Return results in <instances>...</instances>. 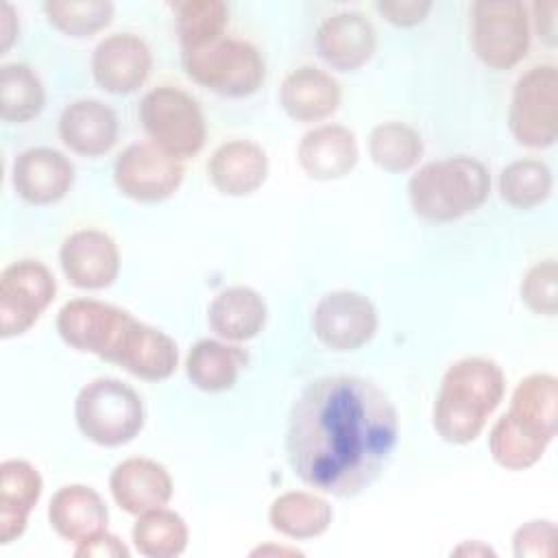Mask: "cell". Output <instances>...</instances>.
Here are the masks:
<instances>
[{"label":"cell","instance_id":"cell-1","mask_svg":"<svg viewBox=\"0 0 558 558\" xmlns=\"http://www.w3.org/2000/svg\"><path fill=\"white\" fill-rule=\"evenodd\" d=\"M397 438L399 416L379 386L331 375L305 386L292 403L286 453L307 486L353 497L379 477Z\"/></svg>","mask_w":558,"mask_h":558},{"label":"cell","instance_id":"cell-2","mask_svg":"<svg viewBox=\"0 0 558 558\" xmlns=\"http://www.w3.org/2000/svg\"><path fill=\"white\" fill-rule=\"evenodd\" d=\"M504 392L506 377L493 360H458L447 368L436 395L434 427L438 436L451 445L475 440Z\"/></svg>","mask_w":558,"mask_h":558},{"label":"cell","instance_id":"cell-3","mask_svg":"<svg viewBox=\"0 0 558 558\" xmlns=\"http://www.w3.org/2000/svg\"><path fill=\"white\" fill-rule=\"evenodd\" d=\"M488 192L490 174L486 166L466 155L429 161L408 183L414 214L434 222L458 220L475 211L484 205Z\"/></svg>","mask_w":558,"mask_h":558},{"label":"cell","instance_id":"cell-4","mask_svg":"<svg viewBox=\"0 0 558 558\" xmlns=\"http://www.w3.org/2000/svg\"><path fill=\"white\" fill-rule=\"evenodd\" d=\"M181 63L196 85L229 98L255 94L266 76L259 50L240 37H218L194 48H181Z\"/></svg>","mask_w":558,"mask_h":558},{"label":"cell","instance_id":"cell-5","mask_svg":"<svg viewBox=\"0 0 558 558\" xmlns=\"http://www.w3.org/2000/svg\"><path fill=\"white\" fill-rule=\"evenodd\" d=\"M81 434L100 447L131 442L144 427L142 397L124 381L98 377L81 388L74 403Z\"/></svg>","mask_w":558,"mask_h":558},{"label":"cell","instance_id":"cell-6","mask_svg":"<svg viewBox=\"0 0 558 558\" xmlns=\"http://www.w3.org/2000/svg\"><path fill=\"white\" fill-rule=\"evenodd\" d=\"M140 120L150 142L179 161L198 155L207 137L198 102L174 85H161L144 94Z\"/></svg>","mask_w":558,"mask_h":558},{"label":"cell","instance_id":"cell-7","mask_svg":"<svg viewBox=\"0 0 558 558\" xmlns=\"http://www.w3.org/2000/svg\"><path fill=\"white\" fill-rule=\"evenodd\" d=\"M471 41L493 70L514 68L530 48V15L519 0H480L471 7Z\"/></svg>","mask_w":558,"mask_h":558},{"label":"cell","instance_id":"cell-8","mask_svg":"<svg viewBox=\"0 0 558 558\" xmlns=\"http://www.w3.org/2000/svg\"><path fill=\"white\" fill-rule=\"evenodd\" d=\"M508 126L527 148H547L558 135V70L554 63L530 68L514 85Z\"/></svg>","mask_w":558,"mask_h":558},{"label":"cell","instance_id":"cell-9","mask_svg":"<svg viewBox=\"0 0 558 558\" xmlns=\"http://www.w3.org/2000/svg\"><path fill=\"white\" fill-rule=\"evenodd\" d=\"M57 283L48 266L20 259L0 272V333L2 338L28 331L54 299Z\"/></svg>","mask_w":558,"mask_h":558},{"label":"cell","instance_id":"cell-10","mask_svg":"<svg viewBox=\"0 0 558 558\" xmlns=\"http://www.w3.org/2000/svg\"><path fill=\"white\" fill-rule=\"evenodd\" d=\"M183 181V166L155 144H131L113 163V183L120 194L137 203L170 198Z\"/></svg>","mask_w":558,"mask_h":558},{"label":"cell","instance_id":"cell-11","mask_svg":"<svg viewBox=\"0 0 558 558\" xmlns=\"http://www.w3.org/2000/svg\"><path fill=\"white\" fill-rule=\"evenodd\" d=\"M312 327L327 349L355 351L375 336L377 310L360 292L336 290L316 303Z\"/></svg>","mask_w":558,"mask_h":558},{"label":"cell","instance_id":"cell-12","mask_svg":"<svg viewBox=\"0 0 558 558\" xmlns=\"http://www.w3.org/2000/svg\"><path fill=\"white\" fill-rule=\"evenodd\" d=\"M105 360L140 379L159 381L177 371L179 351L168 333L135 320L129 314Z\"/></svg>","mask_w":558,"mask_h":558},{"label":"cell","instance_id":"cell-13","mask_svg":"<svg viewBox=\"0 0 558 558\" xmlns=\"http://www.w3.org/2000/svg\"><path fill=\"white\" fill-rule=\"evenodd\" d=\"M68 281L81 290H102L120 272V253L111 235L100 229H78L70 233L59 251Z\"/></svg>","mask_w":558,"mask_h":558},{"label":"cell","instance_id":"cell-14","mask_svg":"<svg viewBox=\"0 0 558 558\" xmlns=\"http://www.w3.org/2000/svg\"><path fill=\"white\" fill-rule=\"evenodd\" d=\"M129 312L96 299L68 301L57 316V331L76 351L107 357Z\"/></svg>","mask_w":558,"mask_h":558},{"label":"cell","instance_id":"cell-15","mask_svg":"<svg viewBox=\"0 0 558 558\" xmlns=\"http://www.w3.org/2000/svg\"><path fill=\"white\" fill-rule=\"evenodd\" d=\"M153 68V54L133 33L107 35L92 54V74L109 94H131L144 85Z\"/></svg>","mask_w":558,"mask_h":558},{"label":"cell","instance_id":"cell-16","mask_svg":"<svg viewBox=\"0 0 558 558\" xmlns=\"http://www.w3.org/2000/svg\"><path fill=\"white\" fill-rule=\"evenodd\" d=\"M74 183L72 161L48 146L26 148L13 161V187L31 205L61 201Z\"/></svg>","mask_w":558,"mask_h":558},{"label":"cell","instance_id":"cell-17","mask_svg":"<svg viewBox=\"0 0 558 558\" xmlns=\"http://www.w3.org/2000/svg\"><path fill=\"white\" fill-rule=\"evenodd\" d=\"M316 48L331 68L351 72L371 61L377 48V35L362 13L342 11L318 26Z\"/></svg>","mask_w":558,"mask_h":558},{"label":"cell","instance_id":"cell-18","mask_svg":"<svg viewBox=\"0 0 558 558\" xmlns=\"http://www.w3.org/2000/svg\"><path fill=\"white\" fill-rule=\"evenodd\" d=\"M116 504L129 514L161 508L172 497V480L163 464L150 458H126L109 477Z\"/></svg>","mask_w":558,"mask_h":558},{"label":"cell","instance_id":"cell-19","mask_svg":"<svg viewBox=\"0 0 558 558\" xmlns=\"http://www.w3.org/2000/svg\"><path fill=\"white\" fill-rule=\"evenodd\" d=\"M59 137L81 157H100L118 142V118L109 105L83 98L61 111Z\"/></svg>","mask_w":558,"mask_h":558},{"label":"cell","instance_id":"cell-20","mask_svg":"<svg viewBox=\"0 0 558 558\" xmlns=\"http://www.w3.org/2000/svg\"><path fill=\"white\" fill-rule=\"evenodd\" d=\"M207 174L220 194L248 196L257 192L268 177L266 150L251 140L225 142L211 153Z\"/></svg>","mask_w":558,"mask_h":558},{"label":"cell","instance_id":"cell-21","mask_svg":"<svg viewBox=\"0 0 558 558\" xmlns=\"http://www.w3.org/2000/svg\"><path fill=\"white\" fill-rule=\"evenodd\" d=\"M296 157L307 177L331 181L355 168L360 150L351 129L342 124H320L303 135Z\"/></svg>","mask_w":558,"mask_h":558},{"label":"cell","instance_id":"cell-22","mask_svg":"<svg viewBox=\"0 0 558 558\" xmlns=\"http://www.w3.org/2000/svg\"><path fill=\"white\" fill-rule=\"evenodd\" d=\"M279 102L296 122H320L338 109L340 85L329 72L303 65L283 78L279 87Z\"/></svg>","mask_w":558,"mask_h":558},{"label":"cell","instance_id":"cell-23","mask_svg":"<svg viewBox=\"0 0 558 558\" xmlns=\"http://www.w3.org/2000/svg\"><path fill=\"white\" fill-rule=\"evenodd\" d=\"M107 506L102 497L83 484L61 486L48 506L52 530L65 541L81 543L107 527Z\"/></svg>","mask_w":558,"mask_h":558},{"label":"cell","instance_id":"cell-24","mask_svg":"<svg viewBox=\"0 0 558 558\" xmlns=\"http://www.w3.org/2000/svg\"><path fill=\"white\" fill-rule=\"evenodd\" d=\"M41 475L26 460H4L0 464V543L15 541L24 527L28 512L41 495Z\"/></svg>","mask_w":558,"mask_h":558},{"label":"cell","instance_id":"cell-25","mask_svg":"<svg viewBox=\"0 0 558 558\" xmlns=\"http://www.w3.org/2000/svg\"><path fill=\"white\" fill-rule=\"evenodd\" d=\"M266 314L268 312L264 299L246 286H231L220 290L207 307L211 331L231 342L255 338L266 325Z\"/></svg>","mask_w":558,"mask_h":558},{"label":"cell","instance_id":"cell-26","mask_svg":"<svg viewBox=\"0 0 558 558\" xmlns=\"http://www.w3.org/2000/svg\"><path fill=\"white\" fill-rule=\"evenodd\" d=\"M246 364V351L235 344L207 338L198 340L190 349L185 357V373L198 390L222 392L238 381V375Z\"/></svg>","mask_w":558,"mask_h":558},{"label":"cell","instance_id":"cell-27","mask_svg":"<svg viewBox=\"0 0 558 558\" xmlns=\"http://www.w3.org/2000/svg\"><path fill=\"white\" fill-rule=\"evenodd\" d=\"M558 381L549 373H534L519 381L508 414L525 429L554 440L558 423Z\"/></svg>","mask_w":558,"mask_h":558},{"label":"cell","instance_id":"cell-28","mask_svg":"<svg viewBox=\"0 0 558 558\" xmlns=\"http://www.w3.org/2000/svg\"><path fill=\"white\" fill-rule=\"evenodd\" d=\"M331 506L314 493L290 490L279 495L268 510L270 525L290 538H314L331 525Z\"/></svg>","mask_w":558,"mask_h":558},{"label":"cell","instance_id":"cell-29","mask_svg":"<svg viewBox=\"0 0 558 558\" xmlns=\"http://www.w3.org/2000/svg\"><path fill=\"white\" fill-rule=\"evenodd\" d=\"M46 92L33 68L4 63L0 68V116L4 122H28L44 109Z\"/></svg>","mask_w":558,"mask_h":558},{"label":"cell","instance_id":"cell-30","mask_svg":"<svg viewBox=\"0 0 558 558\" xmlns=\"http://www.w3.org/2000/svg\"><path fill=\"white\" fill-rule=\"evenodd\" d=\"M133 543L148 558H172L187 547V525L174 510L153 508L137 514Z\"/></svg>","mask_w":558,"mask_h":558},{"label":"cell","instance_id":"cell-31","mask_svg":"<svg viewBox=\"0 0 558 558\" xmlns=\"http://www.w3.org/2000/svg\"><path fill=\"white\" fill-rule=\"evenodd\" d=\"M549 442L551 440L519 425L508 412L501 418H497L488 436L493 460L510 471H523L536 464L543 458Z\"/></svg>","mask_w":558,"mask_h":558},{"label":"cell","instance_id":"cell-32","mask_svg":"<svg viewBox=\"0 0 558 558\" xmlns=\"http://www.w3.org/2000/svg\"><path fill=\"white\" fill-rule=\"evenodd\" d=\"M368 155L386 172H408L423 155V140L403 122H384L368 135Z\"/></svg>","mask_w":558,"mask_h":558},{"label":"cell","instance_id":"cell-33","mask_svg":"<svg viewBox=\"0 0 558 558\" xmlns=\"http://www.w3.org/2000/svg\"><path fill=\"white\" fill-rule=\"evenodd\" d=\"M551 170L541 159H517L499 174V196L514 209H532L551 194Z\"/></svg>","mask_w":558,"mask_h":558},{"label":"cell","instance_id":"cell-34","mask_svg":"<svg viewBox=\"0 0 558 558\" xmlns=\"http://www.w3.org/2000/svg\"><path fill=\"white\" fill-rule=\"evenodd\" d=\"M174 20L181 48H194L225 35L229 9L220 0L174 2Z\"/></svg>","mask_w":558,"mask_h":558},{"label":"cell","instance_id":"cell-35","mask_svg":"<svg viewBox=\"0 0 558 558\" xmlns=\"http://www.w3.org/2000/svg\"><path fill=\"white\" fill-rule=\"evenodd\" d=\"M44 13L57 31L70 37H89L111 22L113 4L107 0H50L44 4Z\"/></svg>","mask_w":558,"mask_h":558},{"label":"cell","instance_id":"cell-36","mask_svg":"<svg viewBox=\"0 0 558 558\" xmlns=\"http://www.w3.org/2000/svg\"><path fill=\"white\" fill-rule=\"evenodd\" d=\"M521 299L534 312L543 316H556L558 312V266L554 259L534 264L521 281Z\"/></svg>","mask_w":558,"mask_h":558},{"label":"cell","instance_id":"cell-37","mask_svg":"<svg viewBox=\"0 0 558 558\" xmlns=\"http://www.w3.org/2000/svg\"><path fill=\"white\" fill-rule=\"evenodd\" d=\"M556 541H558V530L554 521H530L525 525H521L514 532L512 538V549L514 556L523 558V556H543V558H554L556 556Z\"/></svg>","mask_w":558,"mask_h":558},{"label":"cell","instance_id":"cell-38","mask_svg":"<svg viewBox=\"0 0 558 558\" xmlns=\"http://www.w3.org/2000/svg\"><path fill=\"white\" fill-rule=\"evenodd\" d=\"M432 2H423V0H384L377 4L379 13L395 26H416L421 24L427 13L432 11Z\"/></svg>","mask_w":558,"mask_h":558},{"label":"cell","instance_id":"cell-39","mask_svg":"<svg viewBox=\"0 0 558 558\" xmlns=\"http://www.w3.org/2000/svg\"><path fill=\"white\" fill-rule=\"evenodd\" d=\"M74 556H78V558H92V556L94 558H126L129 549L118 536L102 530V532L81 541L74 549Z\"/></svg>","mask_w":558,"mask_h":558},{"label":"cell","instance_id":"cell-40","mask_svg":"<svg viewBox=\"0 0 558 558\" xmlns=\"http://www.w3.org/2000/svg\"><path fill=\"white\" fill-rule=\"evenodd\" d=\"M532 13H534V26L538 37L554 46L556 44V13H558V2L556 0H545V2H534L532 4Z\"/></svg>","mask_w":558,"mask_h":558},{"label":"cell","instance_id":"cell-41","mask_svg":"<svg viewBox=\"0 0 558 558\" xmlns=\"http://www.w3.org/2000/svg\"><path fill=\"white\" fill-rule=\"evenodd\" d=\"M0 17H2V52H7L11 41L17 35V17H15V11L9 2L2 4V15Z\"/></svg>","mask_w":558,"mask_h":558},{"label":"cell","instance_id":"cell-42","mask_svg":"<svg viewBox=\"0 0 558 558\" xmlns=\"http://www.w3.org/2000/svg\"><path fill=\"white\" fill-rule=\"evenodd\" d=\"M453 554H471V556H493L495 551L490 549V547H486V545H482V543H464V545H460L458 549H453Z\"/></svg>","mask_w":558,"mask_h":558},{"label":"cell","instance_id":"cell-43","mask_svg":"<svg viewBox=\"0 0 558 558\" xmlns=\"http://www.w3.org/2000/svg\"><path fill=\"white\" fill-rule=\"evenodd\" d=\"M266 556V554H288V556H299L301 551H296V549H288V547H272V545H266V547H257L255 551H253V556Z\"/></svg>","mask_w":558,"mask_h":558}]
</instances>
